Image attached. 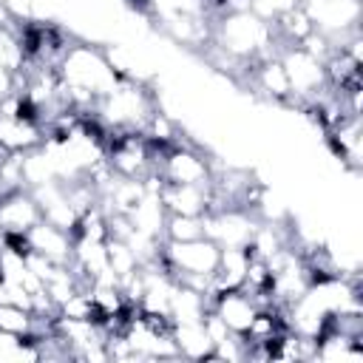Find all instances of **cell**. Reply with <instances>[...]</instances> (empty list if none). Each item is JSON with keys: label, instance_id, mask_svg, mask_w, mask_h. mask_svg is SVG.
I'll return each mask as SVG.
<instances>
[{"label": "cell", "instance_id": "obj_19", "mask_svg": "<svg viewBox=\"0 0 363 363\" xmlns=\"http://www.w3.org/2000/svg\"><path fill=\"white\" fill-rule=\"evenodd\" d=\"M105 250H108V267L116 278H125V275H130L142 267L136 252L130 250V244L122 241V238H105Z\"/></svg>", "mask_w": 363, "mask_h": 363}, {"label": "cell", "instance_id": "obj_21", "mask_svg": "<svg viewBox=\"0 0 363 363\" xmlns=\"http://www.w3.org/2000/svg\"><path fill=\"white\" fill-rule=\"evenodd\" d=\"M11 94H17V74L0 65V102L6 96H11Z\"/></svg>", "mask_w": 363, "mask_h": 363}, {"label": "cell", "instance_id": "obj_15", "mask_svg": "<svg viewBox=\"0 0 363 363\" xmlns=\"http://www.w3.org/2000/svg\"><path fill=\"white\" fill-rule=\"evenodd\" d=\"M250 247H221L218 267L213 272V298L224 289H241L247 269H250Z\"/></svg>", "mask_w": 363, "mask_h": 363}, {"label": "cell", "instance_id": "obj_5", "mask_svg": "<svg viewBox=\"0 0 363 363\" xmlns=\"http://www.w3.org/2000/svg\"><path fill=\"white\" fill-rule=\"evenodd\" d=\"M278 60L286 71V79H289V91H292V99L289 105L301 102V105H309L312 99H318L329 82H326V68L323 62L309 54L301 43H289V45H278Z\"/></svg>", "mask_w": 363, "mask_h": 363}, {"label": "cell", "instance_id": "obj_9", "mask_svg": "<svg viewBox=\"0 0 363 363\" xmlns=\"http://www.w3.org/2000/svg\"><path fill=\"white\" fill-rule=\"evenodd\" d=\"M159 199L167 213L176 216H204L213 210V182L210 184H170L162 182Z\"/></svg>", "mask_w": 363, "mask_h": 363}, {"label": "cell", "instance_id": "obj_4", "mask_svg": "<svg viewBox=\"0 0 363 363\" xmlns=\"http://www.w3.org/2000/svg\"><path fill=\"white\" fill-rule=\"evenodd\" d=\"M150 156H153V173L170 184H210L216 176L210 159L201 150L184 145L182 139L164 147L150 145Z\"/></svg>", "mask_w": 363, "mask_h": 363}, {"label": "cell", "instance_id": "obj_11", "mask_svg": "<svg viewBox=\"0 0 363 363\" xmlns=\"http://www.w3.org/2000/svg\"><path fill=\"white\" fill-rule=\"evenodd\" d=\"M326 139L335 150V156L349 167V170H360L363 164V128H360V116L357 113H346L340 116L335 125L326 128Z\"/></svg>", "mask_w": 363, "mask_h": 363}, {"label": "cell", "instance_id": "obj_2", "mask_svg": "<svg viewBox=\"0 0 363 363\" xmlns=\"http://www.w3.org/2000/svg\"><path fill=\"white\" fill-rule=\"evenodd\" d=\"M224 57L233 62H252L267 54H275V34L272 26L247 11H224L213 23L210 40Z\"/></svg>", "mask_w": 363, "mask_h": 363}, {"label": "cell", "instance_id": "obj_14", "mask_svg": "<svg viewBox=\"0 0 363 363\" xmlns=\"http://www.w3.org/2000/svg\"><path fill=\"white\" fill-rule=\"evenodd\" d=\"M244 68L250 71V82H252L258 91H264V96L289 105L292 91H289V79H286V71H284L278 54H267V57H261V60L244 62Z\"/></svg>", "mask_w": 363, "mask_h": 363}, {"label": "cell", "instance_id": "obj_13", "mask_svg": "<svg viewBox=\"0 0 363 363\" xmlns=\"http://www.w3.org/2000/svg\"><path fill=\"white\" fill-rule=\"evenodd\" d=\"M45 142V128L28 116L0 113V150L3 153H28Z\"/></svg>", "mask_w": 363, "mask_h": 363}, {"label": "cell", "instance_id": "obj_7", "mask_svg": "<svg viewBox=\"0 0 363 363\" xmlns=\"http://www.w3.org/2000/svg\"><path fill=\"white\" fill-rule=\"evenodd\" d=\"M258 224L247 207H216L204 213V235L218 247H247Z\"/></svg>", "mask_w": 363, "mask_h": 363}, {"label": "cell", "instance_id": "obj_3", "mask_svg": "<svg viewBox=\"0 0 363 363\" xmlns=\"http://www.w3.org/2000/svg\"><path fill=\"white\" fill-rule=\"evenodd\" d=\"M153 111H156V99L147 82L119 77V82L96 102L94 116L99 119L105 130H139L142 133Z\"/></svg>", "mask_w": 363, "mask_h": 363}, {"label": "cell", "instance_id": "obj_6", "mask_svg": "<svg viewBox=\"0 0 363 363\" xmlns=\"http://www.w3.org/2000/svg\"><path fill=\"white\" fill-rule=\"evenodd\" d=\"M221 247L216 241L193 238V241H162V264L170 275H213L218 267Z\"/></svg>", "mask_w": 363, "mask_h": 363}, {"label": "cell", "instance_id": "obj_16", "mask_svg": "<svg viewBox=\"0 0 363 363\" xmlns=\"http://www.w3.org/2000/svg\"><path fill=\"white\" fill-rule=\"evenodd\" d=\"M173 343L179 349V357L187 360H213V340L204 329V318L201 320H184V323H173L170 326Z\"/></svg>", "mask_w": 363, "mask_h": 363}, {"label": "cell", "instance_id": "obj_17", "mask_svg": "<svg viewBox=\"0 0 363 363\" xmlns=\"http://www.w3.org/2000/svg\"><path fill=\"white\" fill-rule=\"evenodd\" d=\"M23 360H43V340L20 337L0 329V363H23Z\"/></svg>", "mask_w": 363, "mask_h": 363}, {"label": "cell", "instance_id": "obj_20", "mask_svg": "<svg viewBox=\"0 0 363 363\" xmlns=\"http://www.w3.org/2000/svg\"><path fill=\"white\" fill-rule=\"evenodd\" d=\"M301 0H250V11L255 17H261L264 23L278 20L281 14H286L289 9H295Z\"/></svg>", "mask_w": 363, "mask_h": 363}, {"label": "cell", "instance_id": "obj_1", "mask_svg": "<svg viewBox=\"0 0 363 363\" xmlns=\"http://www.w3.org/2000/svg\"><path fill=\"white\" fill-rule=\"evenodd\" d=\"M57 77L62 82V94L71 111L79 116H94L96 102L119 82V74L111 65L105 48L91 45L85 40L68 43L57 62Z\"/></svg>", "mask_w": 363, "mask_h": 363}, {"label": "cell", "instance_id": "obj_18", "mask_svg": "<svg viewBox=\"0 0 363 363\" xmlns=\"http://www.w3.org/2000/svg\"><path fill=\"white\" fill-rule=\"evenodd\" d=\"M164 241H193L204 238V216H176L167 213L164 218Z\"/></svg>", "mask_w": 363, "mask_h": 363}, {"label": "cell", "instance_id": "obj_10", "mask_svg": "<svg viewBox=\"0 0 363 363\" xmlns=\"http://www.w3.org/2000/svg\"><path fill=\"white\" fill-rule=\"evenodd\" d=\"M23 241H26V252L31 250V252H40L57 264H74V235L62 227L48 224L45 218H40L23 235Z\"/></svg>", "mask_w": 363, "mask_h": 363}, {"label": "cell", "instance_id": "obj_8", "mask_svg": "<svg viewBox=\"0 0 363 363\" xmlns=\"http://www.w3.org/2000/svg\"><path fill=\"white\" fill-rule=\"evenodd\" d=\"M40 218H43V210L28 187L0 193V233L6 238L26 235Z\"/></svg>", "mask_w": 363, "mask_h": 363}, {"label": "cell", "instance_id": "obj_12", "mask_svg": "<svg viewBox=\"0 0 363 363\" xmlns=\"http://www.w3.org/2000/svg\"><path fill=\"white\" fill-rule=\"evenodd\" d=\"M210 309L233 329L235 335H247L250 323L258 315V303L247 289H224L210 301Z\"/></svg>", "mask_w": 363, "mask_h": 363}]
</instances>
